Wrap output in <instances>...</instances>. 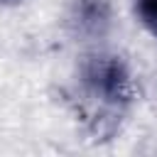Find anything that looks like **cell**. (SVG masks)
I'll return each mask as SVG.
<instances>
[{"instance_id":"obj_4","label":"cell","mask_w":157,"mask_h":157,"mask_svg":"<svg viewBox=\"0 0 157 157\" xmlns=\"http://www.w3.org/2000/svg\"><path fill=\"white\" fill-rule=\"evenodd\" d=\"M0 2H17V0H0Z\"/></svg>"},{"instance_id":"obj_1","label":"cell","mask_w":157,"mask_h":157,"mask_svg":"<svg viewBox=\"0 0 157 157\" xmlns=\"http://www.w3.org/2000/svg\"><path fill=\"white\" fill-rule=\"evenodd\" d=\"M83 83L91 96L108 105H125L132 98V81L118 56L98 54L83 64Z\"/></svg>"},{"instance_id":"obj_3","label":"cell","mask_w":157,"mask_h":157,"mask_svg":"<svg viewBox=\"0 0 157 157\" xmlns=\"http://www.w3.org/2000/svg\"><path fill=\"white\" fill-rule=\"evenodd\" d=\"M135 12L140 22L157 34V0H135Z\"/></svg>"},{"instance_id":"obj_2","label":"cell","mask_w":157,"mask_h":157,"mask_svg":"<svg viewBox=\"0 0 157 157\" xmlns=\"http://www.w3.org/2000/svg\"><path fill=\"white\" fill-rule=\"evenodd\" d=\"M108 2L105 0H78L74 10V20L83 32H101L108 25Z\"/></svg>"}]
</instances>
